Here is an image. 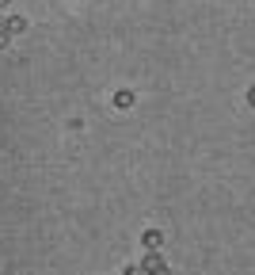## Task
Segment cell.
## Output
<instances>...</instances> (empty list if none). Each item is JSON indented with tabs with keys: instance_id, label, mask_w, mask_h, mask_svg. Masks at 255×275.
<instances>
[{
	"instance_id": "1",
	"label": "cell",
	"mask_w": 255,
	"mask_h": 275,
	"mask_svg": "<svg viewBox=\"0 0 255 275\" xmlns=\"http://www.w3.org/2000/svg\"><path fill=\"white\" fill-rule=\"evenodd\" d=\"M114 103H118L122 111H126V107H134V92H118V96H114Z\"/></svg>"
},
{
	"instance_id": "2",
	"label": "cell",
	"mask_w": 255,
	"mask_h": 275,
	"mask_svg": "<svg viewBox=\"0 0 255 275\" xmlns=\"http://www.w3.org/2000/svg\"><path fill=\"white\" fill-rule=\"evenodd\" d=\"M145 245H149V249H153V245H160V233L149 230V233H145Z\"/></svg>"
},
{
	"instance_id": "3",
	"label": "cell",
	"mask_w": 255,
	"mask_h": 275,
	"mask_svg": "<svg viewBox=\"0 0 255 275\" xmlns=\"http://www.w3.org/2000/svg\"><path fill=\"white\" fill-rule=\"evenodd\" d=\"M247 100H251V103H255V88H251V92H247Z\"/></svg>"
}]
</instances>
